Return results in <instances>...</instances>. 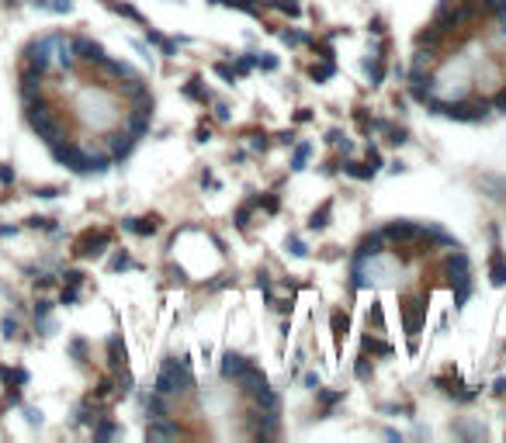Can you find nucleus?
I'll list each match as a JSON object with an SVG mask.
<instances>
[{
    "label": "nucleus",
    "instance_id": "f257e3e1",
    "mask_svg": "<svg viewBox=\"0 0 506 443\" xmlns=\"http://www.w3.org/2000/svg\"><path fill=\"white\" fill-rule=\"evenodd\" d=\"M153 391L167 395V398H177V395H191L195 391V374H191V356H167L160 363V374H156V384Z\"/></svg>",
    "mask_w": 506,
    "mask_h": 443
},
{
    "label": "nucleus",
    "instance_id": "f03ea898",
    "mask_svg": "<svg viewBox=\"0 0 506 443\" xmlns=\"http://www.w3.org/2000/svg\"><path fill=\"white\" fill-rule=\"evenodd\" d=\"M426 319V294H403V326L409 340V354L419 350V329Z\"/></svg>",
    "mask_w": 506,
    "mask_h": 443
},
{
    "label": "nucleus",
    "instance_id": "7ed1b4c3",
    "mask_svg": "<svg viewBox=\"0 0 506 443\" xmlns=\"http://www.w3.org/2000/svg\"><path fill=\"white\" fill-rule=\"evenodd\" d=\"M382 236H385V243H416L419 236H423V225H416V222H405V218H396V222H389L385 229H382Z\"/></svg>",
    "mask_w": 506,
    "mask_h": 443
},
{
    "label": "nucleus",
    "instance_id": "20e7f679",
    "mask_svg": "<svg viewBox=\"0 0 506 443\" xmlns=\"http://www.w3.org/2000/svg\"><path fill=\"white\" fill-rule=\"evenodd\" d=\"M433 24L447 35V31H454V28H461L465 21H461V10H458V0H440L437 3V10H433Z\"/></svg>",
    "mask_w": 506,
    "mask_h": 443
},
{
    "label": "nucleus",
    "instance_id": "39448f33",
    "mask_svg": "<svg viewBox=\"0 0 506 443\" xmlns=\"http://www.w3.org/2000/svg\"><path fill=\"white\" fill-rule=\"evenodd\" d=\"M107 243H111V236L104 232V229H87L80 239H77V257H98L107 250Z\"/></svg>",
    "mask_w": 506,
    "mask_h": 443
},
{
    "label": "nucleus",
    "instance_id": "423d86ee",
    "mask_svg": "<svg viewBox=\"0 0 506 443\" xmlns=\"http://www.w3.org/2000/svg\"><path fill=\"white\" fill-rule=\"evenodd\" d=\"M246 367H250V360L243 354H232V350H225L222 360H218V374H222V381H239L243 374H246Z\"/></svg>",
    "mask_w": 506,
    "mask_h": 443
},
{
    "label": "nucleus",
    "instance_id": "0eeeda50",
    "mask_svg": "<svg viewBox=\"0 0 506 443\" xmlns=\"http://www.w3.org/2000/svg\"><path fill=\"white\" fill-rule=\"evenodd\" d=\"M382 253H385V236H382V229H378V232H368V236L357 243V250H354V257L364 260V264H368V260H378Z\"/></svg>",
    "mask_w": 506,
    "mask_h": 443
},
{
    "label": "nucleus",
    "instance_id": "6e6552de",
    "mask_svg": "<svg viewBox=\"0 0 506 443\" xmlns=\"http://www.w3.org/2000/svg\"><path fill=\"white\" fill-rule=\"evenodd\" d=\"M250 419H253V437H260V440H271V437H278V412L253 409V412H250Z\"/></svg>",
    "mask_w": 506,
    "mask_h": 443
},
{
    "label": "nucleus",
    "instance_id": "1a4fd4ad",
    "mask_svg": "<svg viewBox=\"0 0 506 443\" xmlns=\"http://www.w3.org/2000/svg\"><path fill=\"white\" fill-rule=\"evenodd\" d=\"M447 284H451V291H454V312H461V308L468 305V298H472V270L447 277Z\"/></svg>",
    "mask_w": 506,
    "mask_h": 443
},
{
    "label": "nucleus",
    "instance_id": "9d476101",
    "mask_svg": "<svg viewBox=\"0 0 506 443\" xmlns=\"http://www.w3.org/2000/svg\"><path fill=\"white\" fill-rule=\"evenodd\" d=\"M486 270H489V280H493V287H506V253L500 250V243H493V250H489V260H486Z\"/></svg>",
    "mask_w": 506,
    "mask_h": 443
},
{
    "label": "nucleus",
    "instance_id": "9b49d317",
    "mask_svg": "<svg viewBox=\"0 0 506 443\" xmlns=\"http://www.w3.org/2000/svg\"><path fill=\"white\" fill-rule=\"evenodd\" d=\"M250 398L257 402V409H267V412H278V409H281V398H278V391L267 384V377H264V381L250 391Z\"/></svg>",
    "mask_w": 506,
    "mask_h": 443
},
{
    "label": "nucleus",
    "instance_id": "f8f14e48",
    "mask_svg": "<svg viewBox=\"0 0 506 443\" xmlns=\"http://www.w3.org/2000/svg\"><path fill=\"white\" fill-rule=\"evenodd\" d=\"M70 49H73V56H77V59L94 63V66L104 59V49L98 45V42H91V38H73V42H70Z\"/></svg>",
    "mask_w": 506,
    "mask_h": 443
},
{
    "label": "nucleus",
    "instance_id": "ddd939ff",
    "mask_svg": "<svg viewBox=\"0 0 506 443\" xmlns=\"http://www.w3.org/2000/svg\"><path fill=\"white\" fill-rule=\"evenodd\" d=\"M107 142H111V160H128L132 149H135V135H132L128 128H125V132H114Z\"/></svg>",
    "mask_w": 506,
    "mask_h": 443
},
{
    "label": "nucleus",
    "instance_id": "4468645a",
    "mask_svg": "<svg viewBox=\"0 0 506 443\" xmlns=\"http://www.w3.org/2000/svg\"><path fill=\"white\" fill-rule=\"evenodd\" d=\"M177 437H181V426L170 419H153L146 426V440H177Z\"/></svg>",
    "mask_w": 506,
    "mask_h": 443
},
{
    "label": "nucleus",
    "instance_id": "2eb2a0df",
    "mask_svg": "<svg viewBox=\"0 0 506 443\" xmlns=\"http://www.w3.org/2000/svg\"><path fill=\"white\" fill-rule=\"evenodd\" d=\"M412 42H416V49H440V42H444V31H440V28L430 21L426 28H419V31H416V38H412Z\"/></svg>",
    "mask_w": 506,
    "mask_h": 443
},
{
    "label": "nucleus",
    "instance_id": "dca6fc26",
    "mask_svg": "<svg viewBox=\"0 0 506 443\" xmlns=\"http://www.w3.org/2000/svg\"><path fill=\"white\" fill-rule=\"evenodd\" d=\"M329 218H333V197H326V201H322V204L308 215V222H305V225H308V232H322V229L329 225Z\"/></svg>",
    "mask_w": 506,
    "mask_h": 443
},
{
    "label": "nucleus",
    "instance_id": "f3484780",
    "mask_svg": "<svg viewBox=\"0 0 506 443\" xmlns=\"http://www.w3.org/2000/svg\"><path fill=\"white\" fill-rule=\"evenodd\" d=\"M128 232H135V236H156L160 232V218L156 215H146V218H125L121 222Z\"/></svg>",
    "mask_w": 506,
    "mask_h": 443
},
{
    "label": "nucleus",
    "instance_id": "a211bd4d",
    "mask_svg": "<svg viewBox=\"0 0 506 443\" xmlns=\"http://www.w3.org/2000/svg\"><path fill=\"white\" fill-rule=\"evenodd\" d=\"M343 174L354 177V180H375L378 177V170H375L368 160H364V163H361V160H343Z\"/></svg>",
    "mask_w": 506,
    "mask_h": 443
},
{
    "label": "nucleus",
    "instance_id": "6ab92c4d",
    "mask_svg": "<svg viewBox=\"0 0 506 443\" xmlns=\"http://www.w3.org/2000/svg\"><path fill=\"white\" fill-rule=\"evenodd\" d=\"M315 402L322 405V416H333V405H340V402H343V391H340V388H336V391H329V388H322V384H319V388H315Z\"/></svg>",
    "mask_w": 506,
    "mask_h": 443
},
{
    "label": "nucleus",
    "instance_id": "aec40b11",
    "mask_svg": "<svg viewBox=\"0 0 506 443\" xmlns=\"http://www.w3.org/2000/svg\"><path fill=\"white\" fill-rule=\"evenodd\" d=\"M253 211H257V194H253V197H246V201L236 208V215H232V222H236V229H239V232H246V229H250V215H253Z\"/></svg>",
    "mask_w": 506,
    "mask_h": 443
},
{
    "label": "nucleus",
    "instance_id": "412c9836",
    "mask_svg": "<svg viewBox=\"0 0 506 443\" xmlns=\"http://www.w3.org/2000/svg\"><path fill=\"white\" fill-rule=\"evenodd\" d=\"M107 363H111L114 374L125 367V343H121V336H111L107 340Z\"/></svg>",
    "mask_w": 506,
    "mask_h": 443
},
{
    "label": "nucleus",
    "instance_id": "4be33fe9",
    "mask_svg": "<svg viewBox=\"0 0 506 443\" xmlns=\"http://www.w3.org/2000/svg\"><path fill=\"white\" fill-rule=\"evenodd\" d=\"M292 149L295 153H292V163L288 167H292V174H302L305 167H308V156H312V142H295Z\"/></svg>",
    "mask_w": 506,
    "mask_h": 443
},
{
    "label": "nucleus",
    "instance_id": "5701e85b",
    "mask_svg": "<svg viewBox=\"0 0 506 443\" xmlns=\"http://www.w3.org/2000/svg\"><path fill=\"white\" fill-rule=\"evenodd\" d=\"M308 77H312L315 84H326V80H333V77H336V63H333V59L312 63V66H308Z\"/></svg>",
    "mask_w": 506,
    "mask_h": 443
},
{
    "label": "nucleus",
    "instance_id": "b1692460",
    "mask_svg": "<svg viewBox=\"0 0 506 443\" xmlns=\"http://www.w3.org/2000/svg\"><path fill=\"white\" fill-rule=\"evenodd\" d=\"M104 3H107V10H114V14H121V17H128V21L142 24V28L149 24V21H146V17H142V14H139V10H135L132 3H121V0H104Z\"/></svg>",
    "mask_w": 506,
    "mask_h": 443
},
{
    "label": "nucleus",
    "instance_id": "393cba45",
    "mask_svg": "<svg viewBox=\"0 0 506 443\" xmlns=\"http://www.w3.org/2000/svg\"><path fill=\"white\" fill-rule=\"evenodd\" d=\"M184 97L195 100V104H208V100H211V93H208L204 84H202V77H191V80L184 84Z\"/></svg>",
    "mask_w": 506,
    "mask_h": 443
},
{
    "label": "nucleus",
    "instance_id": "a878e982",
    "mask_svg": "<svg viewBox=\"0 0 506 443\" xmlns=\"http://www.w3.org/2000/svg\"><path fill=\"white\" fill-rule=\"evenodd\" d=\"M232 70H236V77H250V73L257 70V52H243V56H236V59H232Z\"/></svg>",
    "mask_w": 506,
    "mask_h": 443
},
{
    "label": "nucleus",
    "instance_id": "bb28decb",
    "mask_svg": "<svg viewBox=\"0 0 506 443\" xmlns=\"http://www.w3.org/2000/svg\"><path fill=\"white\" fill-rule=\"evenodd\" d=\"M281 42H285L288 49H295V45H308L312 35H308V31H299V28H281Z\"/></svg>",
    "mask_w": 506,
    "mask_h": 443
},
{
    "label": "nucleus",
    "instance_id": "cd10ccee",
    "mask_svg": "<svg viewBox=\"0 0 506 443\" xmlns=\"http://www.w3.org/2000/svg\"><path fill=\"white\" fill-rule=\"evenodd\" d=\"M368 284V277H364V260H350V294H357L361 287Z\"/></svg>",
    "mask_w": 506,
    "mask_h": 443
},
{
    "label": "nucleus",
    "instance_id": "c85d7f7f",
    "mask_svg": "<svg viewBox=\"0 0 506 443\" xmlns=\"http://www.w3.org/2000/svg\"><path fill=\"white\" fill-rule=\"evenodd\" d=\"M222 3L232 7V10H243V14H250V17H260V10H264L260 0H222Z\"/></svg>",
    "mask_w": 506,
    "mask_h": 443
},
{
    "label": "nucleus",
    "instance_id": "c756f323",
    "mask_svg": "<svg viewBox=\"0 0 506 443\" xmlns=\"http://www.w3.org/2000/svg\"><path fill=\"white\" fill-rule=\"evenodd\" d=\"M329 326H333V336H336V340H343V336H347V329H350L347 312H329Z\"/></svg>",
    "mask_w": 506,
    "mask_h": 443
},
{
    "label": "nucleus",
    "instance_id": "7c9ffc66",
    "mask_svg": "<svg viewBox=\"0 0 506 443\" xmlns=\"http://www.w3.org/2000/svg\"><path fill=\"white\" fill-rule=\"evenodd\" d=\"M264 7H274V10H281V14H288V17H299V14H302V3H299V0H271V3H264Z\"/></svg>",
    "mask_w": 506,
    "mask_h": 443
},
{
    "label": "nucleus",
    "instance_id": "2f4dec72",
    "mask_svg": "<svg viewBox=\"0 0 506 443\" xmlns=\"http://www.w3.org/2000/svg\"><path fill=\"white\" fill-rule=\"evenodd\" d=\"M361 343H364V350H371V354H378V356H392V343H385V340H375V336H364Z\"/></svg>",
    "mask_w": 506,
    "mask_h": 443
},
{
    "label": "nucleus",
    "instance_id": "473e14b6",
    "mask_svg": "<svg viewBox=\"0 0 506 443\" xmlns=\"http://www.w3.org/2000/svg\"><path fill=\"white\" fill-rule=\"evenodd\" d=\"M257 208H264L267 215H278L281 201H278V194H274V190H267V194H257Z\"/></svg>",
    "mask_w": 506,
    "mask_h": 443
},
{
    "label": "nucleus",
    "instance_id": "72a5a7b5",
    "mask_svg": "<svg viewBox=\"0 0 506 443\" xmlns=\"http://www.w3.org/2000/svg\"><path fill=\"white\" fill-rule=\"evenodd\" d=\"M118 433H121V430H118V426H114L107 416H104L101 423L94 426V440H111V437H118Z\"/></svg>",
    "mask_w": 506,
    "mask_h": 443
},
{
    "label": "nucleus",
    "instance_id": "f704fd0d",
    "mask_svg": "<svg viewBox=\"0 0 506 443\" xmlns=\"http://www.w3.org/2000/svg\"><path fill=\"white\" fill-rule=\"evenodd\" d=\"M354 377H357V381H371V363H368V350L357 356V363H354Z\"/></svg>",
    "mask_w": 506,
    "mask_h": 443
},
{
    "label": "nucleus",
    "instance_id": "c9c22d12",
    "mask_svg": "<svg viewBox=\"0 0 506 443\" xmlns=\"http://www.w3.org/2000/svg\"><path fill=\"white\" fill-rule=\"evenodd\" d=\"M285 246H288V253H292V257H299V260H302V257H308V246L302 243V236H288V239H285Z\"/></svg>",
    "mask_w": 506,
    "mask_h": 443
},
{
    "label": "nucleus",
    "instance_id": "e433bc0d",
    "mask_svg": "<svg viewBox=\"0 0 506 443\" xmlns=\"http://www.w3.org/2000/svg\"><path fill=\"white\" fill-rule=\"evenodd\" d=\"M257 66H260L264 73H274L281 63H278V56H274V52H257Z\"/></svg>",
    "mask_w": 506,
    "mask_h": 443
},
{
    "label": "nucleus",
    "instance_id": "4c0bfd02",
    "mask_svg": "<svg viewBox=\"0 0 506 443\" xmlns=\"http://www.w3.org/2000/svg\"><path fill=\"white\" fill-rule=\"evenodd\" d=\"M371 322H375V329H378V333L385 329V312H382V305H378V301H371V312H368V326H371Z\"/></svg>",
    "mask_w": 506,
    "mask_h": 443
},
{
    "label": "nucleus",
    "instance_id": "58836bf2",
    "mask_svg": "<svg viewBox=\"0 0 506 443\" xmlns=\"http://www.w3.org/2000/svg\"><path fill=\"white\" fill-rule=\"evenodd\" d=\"M215 73H218L225 84H236V80H239V77H236V70H232V63H225V59H222V63H215Z\"/></svg>",
    "mask_w": 506,
    "mask_h": 443
},
{
    "label": "nucleus",
    "instance_id": "ea45409f",
    "mask_svg": "<svg viewBox=\"0 0 506 443\" xmlns=\"http://www.w3.org/2000/svg\"><path fill=\"white\" fill-rule=\"evenodd\" d=\"M132 266V257H128V250H118L114 257H111V270H128Z\"/></svg>",
    "mask_w": 506,
    "mask_h": 443
},
{
    "label": "nucleus",
    "instance_id": "a19ab883",
    "mask_svg": "<svg viewBox=\"0 0 506 443\" xmlns=\"http://www.w3.org/2000/svg\"><path fill=\"white\" fill-rule=\"evenodd\" d=\"M385 135H389V142H392V146H403V142H409L405 128H396V125H389V128H385Z\"/></svg>",
    "mask_w": 506,
    "mask_h": 443
},
{
    "label": "nucleus",
    "instance_id": "79ce46f5",
    "mask_svg": "<svg viewBox=\"0 0 506 443\" xmlns=\"http://www.w3.org/2000/svg\"><path fill=\"white\" fill-rule=\"evenodd\" d=\"M267 146H271V139H267L264 132H253V135H250V149H253V153H264Z\"/></svg>",
    "mask_w": 506,
    "mask_h": 443
},
{
    "label": "nucleus",
    "instance_id": "37998d69",
    "mask_svg": "<svg viewBox=\"0 0 506 443\" xmlns=\"http://www.w3.org/2000/svg\"><path fill=\"white\" fill-rule=\"evenodd\" d=\"M354 121H357V128H361V132H368V135H371V118H368V111H361V107H357V111H354Z\"/></svg>",
    "mask_w": 506,
    "mask_h": 443
},
{
    "label": "nucleus",
    "instance_id": "c03bdc74",
    "mask_svg": "<svg viewBox=\"0 0 506 443\" xmlns=\"http://www.w3.org/2000/svg\"><path fill=\"white\" fill-rule=\"evenodd\" d=\"M489 104H493V111H496V114H506V87L496 90V97H493Z\"/></svg>",
    "mask_w": 506,
    "mask_h": 443
},
{
    "label": "nucleus",
    "instance_id": "a18cd8bd",
    "mask_svg": "<svg viewBox=\"0 0 506 443\" xmlns=\"http://www.w3.org/2000/svg\"><path fill=\"white\" fill-rule=\"evenodd\" d=\"M364 160H368L375 170H382V167H385V160H382V153H378L375 146H368V156H364Z\"/></svg>",
    "mask_w": 506,
    "mask_h": 443
},
{
    "label": "nucleus",
    "instance_id": "49530a36",
    "mask_svg": "<svg viewBox=\"0 0 506 443\" xmlns=\"http://www.w3.org/2000/svg\"><path fill=\"white\" fill-rule=\"evenodd\" d=\"M195 139H198V142H208V139H211V125H208V121H202V125H198Z\"/></svg>",
    "mask_w": 506,
    "mask_h": 443
},
{
    "label": "nucleus",
    "instance_id": "de8ad7c7",
    "mask_svg": "<svg viewBox=\"0 0 506 443\" xmlns=\"http://www.w3.org/2000/svg\"><path fill=\"white\" fill-rule=\"evenodd\" d=\"M229 280H232V277H229V273H218V277H215V280H211V284H208V291H218V287H225V284H229Z\"/></svg>",
    "mask_w": 506,
    "mask_h": 443
},
{
    "label": "nucleus",
    "instance_id": "09e8293b",
    "mask_svg": "<svg viewBox=\"0 0 506 443\" xmlns=\"http://www.w3.org/2000/svg\"><path fill=\"white\" fill-rule=\"evenodd\" d=\"M215 121H229V107H225L222 100L215 104Z\"/></svg>",
    "mask_w": 506,
    "mask_h": 443
},
{
    "label": "nucleus",
    "instance_id": "8fccbe9b",
    "mask_svg": "<svg viewBox=\"0 0 506 443\" xmlns=\"http://www.w3.org/2000/svg\"><path fill=\"white\" fill-rule=\"evenodd\" d=\"M278 142H281V146H295L299 139H295V132H278Z\"/></svg>",
    "mask_w": 506,
    "mask_h": 443
},
{
    "label": "nucleus",
    "instance_id": "3c124183",
    "mask_svg": "<svg viewBox=\"0 0 506 443\" xmlns=\"http://www.w3.org/2000/svg\"><path fill=\"white\" fill-rule=\"evenodd\" d=\"M305 121H312V111L308 107H299L295 111V125H305Z\"/></svg>",
    "mask_w": 506,
    "mask_h": 443
},
{
    "label": "nucleus",
    "instance_id": "603ef678",
    "mask_svg": "<svg viewBox=\"0 0 506 443\" xmlns=\"http://www.w3.org/2000/svg\"><path fill=\"white\" fill-rule=\"evenodd\" d=\"M371 31L375 35H385V17H371Z\"/></svg>",
    "mask_w": 506,
    "mask_h": 443
},
{
    "label": "nucleus",
    "instance_id": "864d4df0",
    "mask_svg": "<svg viewBox=\"0 0 506 443\" xmlns=\"http://www.w3.org/2000/svg\"><path fill=\"white\" fill-rule=\"evenodd\" d=\"M49 7H52V10H59V14H66V10H70L73 3H70V0H52Z\"/></svg>",
    "mask_w": 506,
    "mask_h": 443
},
{
    "label": "nucleus",
    "instance_id": "5fc2aeb1",
    "mask_svg": "<svg viewBox=\"0 0 506 443\" xmlns=\"http://www.w3.org/2000/svg\"><path fill=\"white\" fill-rule=\"evenodd\" d=\"M305 388H312V391H315V388H319V377H315V374H305Z\"/></svg>",
    "mask_w": 506,
    "mask_h": 443
},
{
    "label": "nucleus",
    "instance_id": "6e6d98bb",
    "mask_svg": "<svg viewBox=\"0 0 506 443\" xmlns=\"http://www.w3.org/2000/svg\"><path fill=\"white\" fill-rule=\"evenodd\" d=\"M493 391H496V395H506V377H496V384H493Z\"/></svg>",
    "mask_w": 506,
    "mask_h": 443
},
{
    "label": "nucleus",
    "instance_id": "4d7b16f0",
    "mask_svg": "<svg viewBox=\"0 0 506 443\" xmlns=\"http://www.w3.org/2000/svg\"><path fill=\"white\" fill-rule=\"evenodd\" d=\"M493 14L500 17V14H506V0H496V7H493Z\"/></svg>",
    "mask_w": 506,
    "mask_h": 443
},
{
    "label": "nucleus",
    "instance_id": "13d9d810",
    "mask_svg": "<svg viewBox=\"0 0 506 443\" xmlns=\"http://www.w3.org/2000/svg\"><path fill=\"white\" fill-rule=\"evenodd\" d=\"M500 31L506 35V14H500Z\"/></svg>",
    "mask_w": 506,
    "mask_h": 443
},
{
    "label": "nucleus",
    "instance_id": "bf43d9fd",
    "mask_svg": "<svg viewBox=\"0 0 506 443\" xmlns=\"http://www.w3.org/2000/svg\"><path fill=\"white\" fill-rule=\"evenodd\" d=\"M204 3H222V0H204Z\"/></svg>",
    "mask_w": 506,
    "mask_h": 443
}]
</instances>
